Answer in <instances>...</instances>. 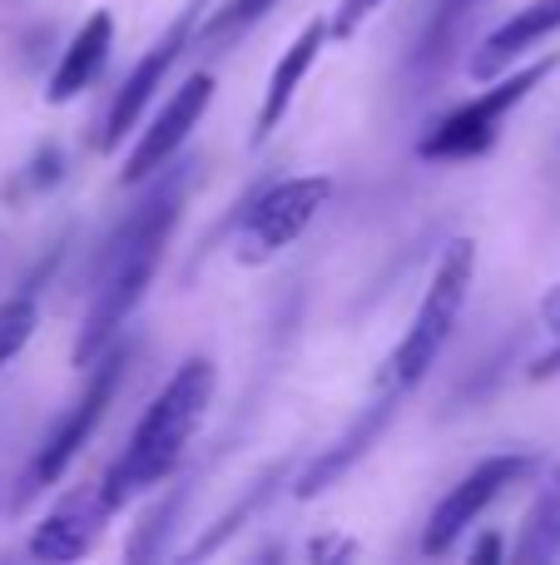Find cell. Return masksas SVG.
<instances>
[{"label":"cell","instance_id":"6da1fadb","mask_svg":"<svg viewBox=\"0 0 560 565\" xmlns=\"http://www.w3.org/2000/svg\"><path fill=\"white\" fill-rule=\"evenodd\" d=\"M169 169H174V159H169ZM179 209H184V174L174 169L109 234L99 268H95V288H89V302H85V318H79L75 367H89V362H99L115 348L119 328L129 322V312L139 308V298H144L149 282L159 274V258H164L169 238H174Z\"/></svg>","mask_w":560,"mask_h":565},{"label":"cell","instance_id":"7a4b0ae2","mask_svg":"<svg viewBox=\"0 0 560 565\" xmlns=\"http://www.w3.org/2000/svg\"><path fill=\"white\" fill-rule=\"evenodd\" d=\"M214 387H218V372H214L208 358L179 362L174 377H169L164 387H159V397L144 407V417H139L125 457L109 467L105 491H99V501H105L109 511H119L129 497H139V491L159 487V481L179 467L184 447L194 441L198 422H204L208 402H214Z\"/></svg>","mask_w":560,"mask_h":565},{"label":"cell","instance_id":"3957f363","mask_svg":"<svg viewBox=\"0 0 560 565\" xmlns=\"http://www.w3.org/2000/svg\"><path fill=\"white\" fill-rule=\"evenodd\" d=\"M472 274H476V244L472 238H452V244L442 248V258H437L432 282H427V298H422V308H417L412 328L402 332V342H397L392 358H387L383 387L412 392L417 382L437 367V358H442L446 338H452L456 318H462V308H466Z\"/></svg>","mask_w":560,"mask_h":565},{"label":"cell","instance_id":"277c9868","mask_svg":"<svg viewBox=\"0 0 560 565\" xmlns=\"http://www.w3.org/2000/svg\"><path fill=\"white\" fill-rule=\"evenodd\" d=\"M119 377H125V352L119 348H109L99 362H89V382H85V392H79V402L60 417V427L45 437V447L35 451V461L25 467V477H20V487H15V497H10V507H30V501L40 497L45 487H55L60 477L69 471V461L79 457V447H85L89 437H95V427L105 422V412H109V402H115V392H119Z\"/></svg>","mask_w":560,"mask_h":565},{"label":"cell","instance_id":"5b68a950","mask_svg":"<svg viewBox=\"0 0 560 565\" xmlns=\"http://www.w3.org/2000/svg\"><path fill=\"white\" fill-rule=\"evenodd\" d=\"M551 70H556V55H546V60H536V65H521L516 75L496 79L492 89H482L476 99L456 105L442 125L427 129L422 145H417V154L432 159V164L437 159H476V154H486V149L496 145V135H502V119L511 115V109L521 105V99L531 95L546 75H551Z\"/></svg>","mask_w":560,"mask_h":565},{"label":"cell","instance_id":"8992f818","mask_svg":"<svg viewBox=\"0 0 560 565\" xmlns=\"http://www.w3.org/2000/svg\"><path fill=\"white\" fill-rule=\"evenodd\" d=\"M333 194V179L308 174V179H283L268 194L254 199V209L244 214L238 228V264H268L278 248H288L308 224L317 218V209Z\"/></svg>","mask_w":560,"mask_h":565},{"label":"cell","instance_id":"52a82bcc","mask_svg":"<svg viewBox=\"0 0 560 565\" xmlns=\"http://www.w3.org/2000/svg\"><path fill=\"white\" fill-rule=\"evenodd\" d=\"M531 467H536V457H516L511 451V457H486L482 467L466 471V477L437 501L432 521H427V531H422L427 556H446V551L456 546V536H462L466 526H476V516H482L506 487H516L521 477H531Z\"/></svg>","mask_w":560,"mask_h":565},{"label":"cell","instance_id":"ba28073f","mask_svg":"<svg viewBox=\"0 0 560 565\" xmlns=\"http://www.w3.org/2000/svg\"><path fill=\"white\" fill-rule=\"evenodd\" d=\"M208 10V0H189L184 10H179L174 20H169V30L154 40V45L144 50V60H139L134 70H129V79L119 85V95H115V105H109V115H105V135H99V145L105 149H119L125 145V135L139 125V115H144V105L154 99V89L164 85V75L174 70V60L184 55V45L194 40V20Z\"/></svg>","mask_w":560,"mask_h":565},{"label":"cell","instance_id":"9c48e42d","mask_svg":"<svg viewBox=\"0 0 560 565\" xmlns=\"http://www.w3.org/2000/svg\"><path fill=\"white\" fill-rule=\"evenodd\" d=\"M214 105V75H189L184 85L169 95V105L159 109V119L139 135V145L129 149V159H125V179L129 184H139V179H149V174H164L169 169V159L179 154V145L189 139V129L204 119V109Z\"/></svg>","mask_w":560,"mask_h":565},{"label":"cell","instance_id":"30bf717a","mask_svg":"<svg viewBox=\"0 0 560 565\" xmlns=\"http://www.w3.org/2000/svg\"><path fill=\"white\" fill-rule=\"evenodd\" d=\"M397 397H402V392L383 387V397H377L373 407H363V417H357L353 427H347L343 437L333 441V447H323V457L308 461V471L293 481V497H298V501H313V497H323V491L333 487V481H343L347 471H353V461H357V457H367V447H373V441L383 437V427L392 422Z\"/></svg>","mask_w":560,"mask_h":565},{"label":"cell","instance_id":"8fae6325","mask_svg":"<svg viewBox=\"0 0 560 565\" xmlns=\"http://www.w3.org/2000/svg\"><path fill=\"white\" fill-rule=\"evenodd\" d=\"M556 30H560V0H531V6L516 10L511 20H502V25L482 40V50L472 55V75L496 79L511 60H521L526 50L541 45V40L556 35Z\"/></svg>","mask_w":560,"mask_h":565},{"label":"cell","instance_id":"7c38bea8","mask_svg":"<svg viewBox=\"0 0 560 565\" xmlns=\"http://www.w3.org/2000/svg\"><path fill=\"white\" fill-rule=\"evenodd\" d=\"M105 516H109V507L99 497L65 501V507L50 511V516L40 521L35 531H30V556H35V561H55V565L79 561L89 546H95L99 521H105Z\"/></svg>","mask_w":560,"mask_h":565},{"label":"cell","instance_id":"4fadbf2b","mask_svg":"<svg viewBox=\"0 0 560 565\" xmlns=\"http://www.w3.org/2000/svg\"><path fill=\"white\" fill-rule=\"evenodd\" d=\"M109 45H115V20H109V10H95V15L75 30L69 50L60 55L55 75H50V105H65V99H75L79 89L95 85L105 60H109Z\"/></svg>","mask_w":560,"mask_h":565},{"label":"cell","instance_id":"5bb4252c","mask_svg":"<svg viewBox=\"0 0 560 565\" xmlns=\"http://www.w3.org/2000/svg\"><path fill=\"white\" fill-rule=\"evenodd\" d=\"M327 35H333V30H327L323 20H308L303 35H298L293 45L283 50V60L273 65V79H268V89H263V109H258V139H268L278 125H283L288 105H293V95H298V85H303V75L313 70L317 50L327 45Z\"/></svg>","mask_w":560,"mask_h":565},{"label":"cell","instance_id":"9a60e30c","mask_svg":"<svg viewBox=\"0 0 560 565\" xmlns=\"http://www.w3.org/2000/svg\"><path fill=\"white\" fill-rule=\"evenodd\" d=\"M476 6H482V0H442V10L427 20L422 40H417V50H412L417 75H437V70H446V60H452L456 40H462L466 20L476 15Z\"/></svg>","mask_w":560,"mask_h":565},{"label":"cell","instance_id":"2e32d148","mask_svg":"<svg viewBox=\"0 0 560 565\" xmlns=\"http://www.w3.org/2000/svg\"><path fill=\"white\" fill-rule=\"evenodd\" d=\"M556 551H560V487L531 507V516H526V526H521V546H516V556L521 561H551Z\"/></svg>","mask_w":560,"mask_h":565},{"label":"cell","instance_id":"e0dca14e","mask_svg":"<svg viewBox=\"0 0 560 565\" xmlns=\"http://www.w3.org/2000/svg\"><path fill=\"white\" fill-rule=\"evenodd\" d=\"M278 481H283V467L263 471V481H258V487H254V491H248V497H244V501H238V507H234V511H228V516H218V526H214V531H208V536H204V541H198V546H189V561H194V556H214V551H218V546H224V541H228V536H234V531H238V526H244V521H248V516H254V511H258V507H263V501H268V497H273V487H278Z\"/></svg>","mask_w":560,"mask_h":565},{"label":"cell","instance_id":"ac0fdd59","mask_svg":"<svg viewBox=\"0 0 560 565\" xmlns=\"http://www.w3.org/2000/svg\"><path fill=\"white\" fill-rule=\"evenodd\" d=\"M278 0H228L224 10H214V15L204 20V30H198V45H224V40L244 35L248 25H258V20L273 10Z\"/></svg>","mask_w":560,"mask_h":565},{"label":"cell","instance_id":"d6986e66","mask_svg":"<svg viewBox=\"0 0 560 565\" xmlns=\"http://www.w3.org/2000/svg\"><path fill=\"white\" fill-rule=\"evenodd\" d=\"M35 322H40V308H35V298H30V292L0 302V367L20 358V348L30 342Z\"/></svg>","mask_w":560,"mask_h":565},{"label":"cell","instance_id":"ffe728a7","mask_svg":"<svg viewBox=\"0 0 560 565\" xmlns=\"http://www.w3.org/2000/svg\"><path fill=\"white\" fill-rule=\"evenodd\" d=\"M377 6H383V0H343V6H337V15H333V25H327V30H333L337 40H347L357 25H363L367 15H373Z\"/></svg>","mask_w":560,"mask_h":565},{"label":"cell","instance_id":"44dd1931","mask_svg":"<svg viewBox=\"0 0 560 565\" xmlns=\"http://www.w3.org/2000/svg\"><path fill=\"white\" fill-rule=\"evenodd\" d=\"M333 556H353L347 541H313V561H333Z\"/></svg>","mask_w":560,"mask_h":565},{"label":"cell","instance_id":"7402d4cb","mask_svg":"<svg viewBox=\"0 0 560 565\" xmlns=\"http://www.w3.org/2000/svg\"><path fill=\"white\" fill-rule=\"evenodd\" d=\"M472 561H502V541H496V536H482V541L472 546Z\"/></svg>","mask_w":560,"mask_h":565},{"label":"cell","instance_id":"603a6c76","mask_svg":"<svg viewBox=\"0 0 560 565\" xmlns=\"http://www.w3.org/2000/svg\"><path fill=\"white\" fill-rule=\"evenodd\" d=\"M541 318H546V328H551L556 332V338H560V288L551 292V298H546L541 302Z\"/></svg>","mask_w":560,"mask_h":565},{"label":"cell","instance_id":"cb8c5ba5","mask_svg":"<svg viewBox=\"0 0 560 565\" xmlns=\"http://www.w3.org/2000/svg\"><path fill=\"white\" fill-rule=\"evenodd\" d=\"M556 487H560V467H556Z\"/></svg>","mask_w":560,"mask_h":565}]
</instances>
